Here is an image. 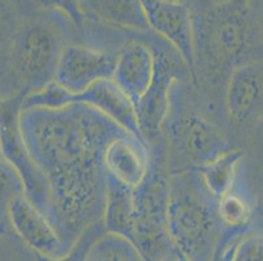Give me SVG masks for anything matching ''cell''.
<instances>
[{"label": "cell", "instance_id": "6da1fadb", "mask_svg": "<svg viewBox=\"0 0 263 261\" xmlns=\"http://www.w3.org/2000/svg\"><path fill=\"white\" fill-rule=\"evenodd\" d=\"M18 129L46 183L45 215L72 250L102 221L107 195L105 150L127 131L83 104L20 109Z\"/></svg>", "mask_w": 263, "mask_h": 261}, {"label": "cell", "instance_id": "7a4b0ae2", "mask_svg": "<svg viewBox=\"0 0 263 261\" xmlns=\"http://www.w3.org/2000/svg\"><path fill=\"white\" fill-rule=\"evenodd\" d=\"M194 80L210 114L237 66L252 59L260 42L259 21L249 2H191Z\"/></svg>", "mask_w": 263, "mask_h": 261}, {"label": "cell", "instance_id": "3957f363", "mask_svg": "<svg viewBox=\"0 0 263 261\" xmlns=\"http://www.w3.org/2000/svg\"><path fill=\"white\" fill-rule=\"evenodd\" d=\"M80 38L76 3H30L11 39L8 52L9 99L44 89L54 80L64 47Z\"/></svg>", "mask_w": 263, "mask_h": 261}, {"label": "cell", "instance_id": "277c9868", "mask_svg": "<svg viewBox=\"0 0 263 261\" xmlns=\"http://www.w3.org/2000/svg\"><path fill=\"white\" fill-rule=\"evenodd\" d=\"M200 99L193 83H176L172 88L168 115L161 128L171 174L200 170L234 148L221 124L203 109Z\"/></svg>", "mask_w": 263, "mask_h": 261}, {"label": "cell", "instance_id": "5b68a950", "mask_svg": "<svg viewBox=\"0 0 263 261\" xmlns=\"http://www.w3.org/2000/svg\"><path fill=\"white\" fill-rule=\"evenodd\" d=\"M168 230L181 260L212 261L226 235L217 200L207 191L199 170L169 176Z\"/></svg>", "mask_w": 263, "mask_h": 261}, {"label": "cell", "instance_id": "8992f818", "mask_svg": "<svg viewBox=\"0 0 263 261\" xmlns=\"http://www.w3.org/2000/svg\"><path fill=\"white\" fill-rule=\"evenodd\" d=\"M151 169L134 190L135 217L131 243L147 261H181L168 230V147L162 133L149 141Z\"/></svg>", "mask_w": 263, "mask_h": 261}, {"label": "cell", "instance_id": "52a82bcc", "mask_svg": "<svg viewBox=\"0 0 263 261\" xmlns=\"http://www.w3.org/2000/svg\"><path fill=\"white\" fill-rule=\"evenodd\" d=\"M147 41L155 56V72L147 93L136 105V115L140 133L149 143L161 133L174 84L193 83L195 85V81L186 62L169 43L154 32L148 34Z\"/></svg>", "mask_w": 263, "mask_h": 261}, {"label": "cell", "instance_id": "ba28073f", "mask_svg": "<svg viewBox=\"0 0 263 261\" xmlns=\"http://www.w3.org/2000/svg\"><path fill=\"white\" fill-rule=\"evenodd\" d=\"M118 50L72 41L59 57L54 83L70 94H80L93 84L113 80Z\"/></svg>", "mask_w": 263, "mask_h": 261}, {"label": "cell", "instance_id": "9c48e42d", "mask_svg": "<svg viewBox=\"0 0 263 261\" xmlns=\"http://www.w3.org/2000/svg\"><path fill=\"white\" fill-rule=\"evenodd\" d=\"M232 127L254 126L263 118V61L249 59L237 66L224 84L220 112Z\"/></svg>", "mask_w": 263, "mask_h": 261}, {"label": "cell", "instance_id": "30bf717a", "mask_svg": "<svg viewBox=\"0 0 263 261\" xmlns=\"http://www.w3.org/2000/svg\"><path fill=\"white\" fill-rule=\"evenodd\" d=\"M7 219L16 235L38 257L58 260L72 251L67 247L49 218L25 193L12 198L7 208Z\"/></svg>", "mask_w": 263, "mask_h": 261}, {"label": "cell", "instance_id": "8fae6325", "mask_svg": "<svg viewBox=\"0 0 263 261\" xmlns=\"http://www.w3.org/2000/svg\"><path fill=\"white\" fill-rule=\"evenodd\" d=\"M142 6L151 30L165 42L169 43L182 56L194 76V33L191 2L143 0Z\"/></svg>", "mask_w": 263, "mask_h": 261}, {"label": "cell", "instance_id": "7c38bea8", "mask_svg": "<svg viewBox=\"0 0 263 261\" xmlns=\"http://www.w3.org/2000/svg\"><path fill=\"white\" fill-rule=\"evenodd\" d=\"M151 32L138 33L119 47L113 81L133 104H139L149 88L155 72V56L147 38Z\"/></svg>", "mask_w": 263, "mask_h": 261}, {"label": "cell", "instance_id": "4fadbf2b", "mask_svg": "<svg viewBox=\"0 0 263 261\" xmlns=\"http://www.w3.org/2000/svg\"><path fill=\"white\" fill-rule=\"evenodd\" d=\"M104 165L111 178L131 190H136L144 183L149 172V144L144 138L124 133L107 145Z\"/></svg>", "mask_w": 263, "mask_h": 261}, {"label": "cell", "instance_id": "5bb4252c", "mask_svg": "<svg viewBox=\"0 0 263 261\" xmlns=\"http://www.w3.org/2000/svg\"><path fill=\"white\" fill-rule=\"evenodd\" d=\"M80 21L100 24L123 33L152 32L148 26L142 2L138 0H97L76 2Z\"/></svg>", "mask_w": 263, "mask_h": 261}, {"label": "cell", "instance_id": "9a60e30c", "mask_svg": "<svg viewBox=\"0 0 263 261\" xmlns=\"http://www.w3.org/2000/svg\"><path fill=\"white\" fill-rule=\"evenodd\" d=\"M135 217L134 190L107 174V195L102 225L105 233L123 236L131 242Z\"/></svg>", "mask_w": 263, "mask_h": 261}, {"label": "cell", "instance_id": "2e32d148", "mask_svg": "<svg viewBox=\"0 0 263 261\" xmlns=\"http://www.w3.org/2000/svg\"><path fill=\"white\" fill-rule=\"evenodd\" d=\"M245 153L240 148H232L211 164L199 170L205 188L215 200L219 201L237 186L238 170L242 165Z\"/></svg>", "mask_w": 263, "mask_h": 261}, {"label": "cell", "instance_id": "e0dca14e", "mask_svg": "<svg viewBox=\"0 0 263 261\" xmlns=\"http://www.w3.org/2000/svg\"><path fill=\"white\" fill-rule=\"evenodd\" d=\"M30 3L0 2V94L9 99L8 89V52L11 39L18 24L25 16Z\"/></svg>", "mask_w": 263, "mask_h": 261}, {"label": "cell", "instance_id": "ac0fdd59", "mask_svg": "<svg viewBox=\"0 0 263 261\" xmlns=\"http://www.w3.org/2000/svg\"><path fill=\"white\" fill-rule=\"evenodd\" d=\"M84 261H147L128 239L104 233L93 242Z\"/></svg>", "mask_w": 263, "mask_h": 261}, {"label": "cell", "instance_id": "d6986e66", "mask_svg": "<svg viewBox=\"0 0 263 261\" xmlns=\"http://www.w3.org/2000/svg\"><path fill=\"white\" fill-rule=\"evenodd\" d=\"M220 219L224 227L232 233H243V229L250 224L254 214V205L245 195L237 191V186L217 201Z\"/></svg>", "mask_w": 263, "mask_h": 261}, {"label": "cell", "instance_id": "ffe728a7", "mask_svg": "<svg viewBox=\"0 0 263 261\" xmlns=\"http://www.w3.org/2000/svg\"><path fill=\"white\" fill-rule=\"evenodd\" d=\"M24 193L20 176L4 157L0 147V218H7V208L12 198Z\"/></svg>", "mask_w": 263, "mask_h": 261}, {"label": "cell", "instance_id": "44dd1931", "mask_svg": "<svg viewBox=\"0 0 263 261\" xmlns=\"http://www.w3.org/2000/svg\"><path fill=\"white\" fill-rule=\"evenodd\" d=\"M228 261H263V234L241 233L233 240Z\"/></svg>", "mask_w": 263, "mask_h": 261}, {"label": "cell", "instance_id": "7402d4cb", "mask_svg": "<svg viewBox=\"0 0 263 261\" xmlns=\"http://www.w3.org/2000/svg\"><path fill=\"white\" fill-rule=\"evenodd\" d=\"M254 212L259 215L260 218H263V186L259 188V191L257 193V197H255Z\"/></svg>", "mask_w": 263, "mask_h": 261}, {"label": "cell", "instance_id": "603a6c76", "mask_svg": "<svg viewBox=\"0 0 263 261\" xmlns=\"http://www.w3.org/2000/svg\"><path fill=\"white\" fill-rule=\"evenodd\" d=\"M4 104H6V99H4V98L2 97V94H0V111H2V110H3Z\"/></svg>", "mask_w": 263, "mask_h": 261}]
</instances>
